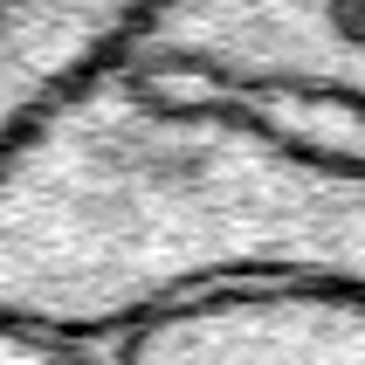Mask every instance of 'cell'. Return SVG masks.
<instances>
[{
    "mask_svg": "<svg viewBox=\"0 0 365 365\" xmlns=\"http://www.w3.org/2000/svg\"><path fill=\"white\" fill-rule=\"evenodd\" d=\"M0 365H103V351H97V338H69V331L0 317Z\"/></svg>",
    "mask_w": 365,
    "mask_h": 365,
    "instance_id": "277c9868",
    "label": "cell"
},
{
    "mask_svg": "<svg viewBox=\"0 0 365 365\" xmlns=\"http://www.w3.org/2000/svg\"><path fill=\"white\" fill-rule=\"evenodd\" d=\"M345 14H351V21H359V28H365V0H345Z\"/></svg>",
    "mask_w": 365,
    "mask_h": 365,
    "instance_id": "5b68a950",
    "label": "cell"
},
{
    "mask_svg": "<svg viewBox=\"0 0 365 365\" xmlns=\"http://www.w3.org/2000/svg\"><path fill=\"white\" fill-rule=\"evenodd\" d=\"M103 365H365V283H207L97 338Z\"/></svg>",
    "mask_w": 365,
    "mask_h": 365,
    "instance_id": "7a4b0ae2",
    "label": "cell"
},
{
    "mask_svg": "<svg viewBox=\"0 0 365 365\" xmlns=\"http://www.w3.org/2000/svg\"><path fill=\"white\" fill-rule=\"evenodd\" d=\"M365 283L345 0H145L0 159V317L110 338L207 283Z\"/></svg>",
    "mask_w": 365,
    "mask_h": 365,
    "instance_id": "6da1fadb",
    "label": "cell"
},
{
    "mask_svg": "<svg viewBox=\"0 0 365 365\" xmlns=\"http://www.w3.org/2000/svg\"><path fill=\"white\" fill-rule=\"evenodd\" d=\"M138 14L145 0H0V159L131 35Z\"/></svg>",
    "mask_w": 365,
    "mask_h": 365,
    "instance_id": "3957f363",
    "label": "cell"
}]
</instances>
